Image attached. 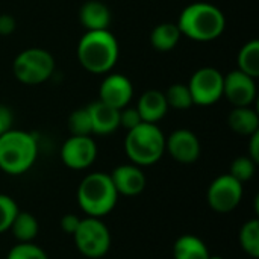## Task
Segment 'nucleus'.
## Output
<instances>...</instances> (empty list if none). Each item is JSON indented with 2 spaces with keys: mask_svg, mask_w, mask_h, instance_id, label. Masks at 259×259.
Wrapping results in <instances>:
<instances>
[{
  "mask_svg": "<svg viewBox=\"0 0 259 259\" xmlns=\"http://www.w3.org/2000/svg\"><path fill=\"white\" fill-rule=\"evenodd\" d=\"M77 61L93 74H108L117 64L120 47L115 35L106 30H87L77 42Z\"/></svg>",
  "mask_w": 259,
  "mask_h": 259,
  "instance_id": "f257e3e1",
  "label": "nucleus"
},
{
  "mask_svg": "<svg viewBox=\"0 0 259 259\" xmlns=\"http://www.w3.org/2000/svg\"><path fill=\"white\" fill-rule=\"evenodd\" d=\"M176 24L182 36L197 42H209L225 32L226 18L215 5L196 2L182 9Z\"/></svg>",
  "mask_w": 259,
  "mask_h": 259,
  "instance_id": "f03ea898",
  "label": "nucleus"
},
{
  "mask_svg": "<svg viewBox=\"0 0 259 259\" xmlns=\"http://www.w3.org/2000/svg\"><path fill=\"white\" fill-rule=\"evenodd\" d=\"M38 158V141L35 135L11 129L0 137V170L11 176L29 171Z\"/></svg>",
  "mask_w": 259,
  "mask_h": 259,
  "instance_id": "7ed1b4c3",
  "label": "nucleus"
},
{
  "mask_svg": "<svg viewBox=\"0 0 259 259\" xmlns=\"http://www.w3.org/2000/svg\"><path fill=\"white\" fill-rule=\"evenodd\" d=\"M118 197L111 176L102 171L85 176L77 188V203L87 217L103 219L114 211Z\"/></svg>",
  "mask_w": 259,
  "mask_h": 259,
  "instance_id": "20e7f679",
  "label": "nucleus"
},
{
  "mask_svg": "<svg viewBox=\"0 0 259 259\" xmlns=\"http://www.w3.org/2000/svg\"><path fill=\"white\" fill-rule=\"evenodd\" d=\"M124 152L129 161L138 167L156 164L165 153V135L152 123H140L127 131L124 138Z\"/></svg>",
  "mask_w": 259,
  "mask_h": 259,
  "instance_id": "39448f33",
  "label": "nucleus"
},
{
  "mask_svg": "<svg viewBox=\"0 0 259 259\" xmlns=\"http://www.w3.org/2000/svg\"><path fill=\"white\" fill-rule=\"evenodd\" d=\"M12 73L15 79L24 85L44 83L55 73V58L46 49H26L15 56L12 62Z\"/></svg>",
  "mask_w": 259,
  "mask_h": 259,
  "instance_id": "423d86ee",
  "label": "nucleus"
},
{
  "mask_svg": "<svg viewBox=\"0 0 259 259\" xmlns=\"http://www.w3.org/2000/svg\"><path fill=\"white\" fill-rule=\"evenodd\" d=\"M76 249L90 259L103 258L112 244V237L108 226L102 219L85 217L80 219V223L73 234Z\"/></svg>",
  "mask_w": 259,
  "mask_h": 259,
  "instance_id": "0eeeda50",
  "label": "nucleus"
},
{
  "mask_svg": "<svg viewBox=\"0 0 259 259\" xmlns=\"http://www.w3.org/2000/svg\"><path fill=\"white\" fill-rule=\"evenodd\" d=\"M193 105L211 106L223 97V73L214 67H202L193 73L187 83Z\"/></svg>",
  "mask_w": 259,
  "mask_h": 259,
  "instance_id": "6e6552de",
  "label": "nucleus"
},
{
  "mask_svg": "<svg viewBox=\"0 0 259 259\" xmlns=\"http://www.w3.org/2000/svg\"><path fill=\"white\" fill-rule=\"evenodd\" d=\"M243 200V184L229 173L217 176L206 191L209 208L219 214L232 212Z\"/></svg>",
  "mask_w": 259,
  "mask_h": 259,
  "instance_id": "1a4fd4ad",
  "label": "nucleus"
},
{
  "mask_svg": "<svg viewBox=\"0 0 259 259\" xmlns=\"http://www.w3.org/2000/svg\"><path fill=\"white\" fill-rule=\"evenodd\" d=\"M61 161L71 170H85L91 167L97 158V144L90 137L70 135L61 147Z\"/></svg>",
  "mask_w": 259,
  "mask_h": 259,
  "instance_id": "9d476101",
  "label": "nucleus"
},
{
  "mask_svg": "<svg viewBox=\"0 0 259 259\" xmlns=\"http://www.w3.org/2000/svg\"><path fill=\"white\" fill-rule=\"evenodd\" d=\"M165 152L179 164H194L202 153L200 140L188 129H176L165 137Z\"/></svg>",
  "mask_w": 259,
  "mask_h": 259,
  "instance_id": "9b49d317",
  "label": "nucleus"
},
{
  "mask_svg": "<svg viewBox=\"0 0 259 259\" xmlns=\"http://www.w3.org/2000/svg\"><path fill=\"white\" fill-rule=\"evenodd\" d=\"M223 97H226L234 108L250 106L256 99L255 79L238 68L229 71L223 76Z\"/></svg>",
  "mask_w": 259,
  "mask_h": 259,
  "instance_id": "f8f14e48",
  "label": "nucleus"
},
{
  "mask_svg": "<svg viewBox=\"0 0 259 259\" xmlns=\"http://www.w3.org/2000/svg\"><path fill=\"white\" fill-rule=\"evenodd\" d=\"M134 97V85L124 74L108 73L99 88V100L115 108H126Z\"/></svg>",
  "mask_w": 259,
  "mask_h": 259,
  "instance_id": "ddd939ff",
  "label": "nucleus"
},
{
  "mask_svg": "<svg viewBox=\"0 0 259 259\" xmlns=\"http://www.w3.org/2000/svg\"><path fill=\"white\" fill-rule=\"evenodd\" d=\"M109 176L118 196L135 197L144 191L146 184H147L143 168L132 162L115 167Z\"/></svg>",
  "mask_w": 259,
  "mask_h": 259,
  "instance_id": "4468645a",
  "label": "nucleus"
},
{
  "mask_svg": "<svg viewBox=\"0 0 259 259\" xmlns=\"http://www.w3.org/2000/svg\"><path fill=\"white\" fill-rule=\"evenodd\" d=\"M91 118V129L96 135H111L120 127L118 112L120 109H115L100 100L93 102L87 106Z\"/></svg>",
  "mask_w": 259,
  "mask_h": 259,
  "instance_id": "2eb2a0df",
  "label": "nucleus"
},
{
  "mask_svg": "<svg viewBox=\"0 0 259 259\" xmlns=\"http://www.w3.org/2000/svg\"><path fill=\"white\" fill-rule=\"evenodd\" d=\"M137 111L144 123L158 124L168 112L165 94L159 90H147L141 94Z\"/></svg>",
  "mask_w": 259,
  "mask_h": 259,
  "instance_id": "dca6fc26",
  "label": "nucleus"
},
{
  "mask_svg": "<svg viewBox=\"0 0 259 259\" xmlns=\"http://www.w3.org/2000/svg\"><path fill=\"white\" fill-rule=\"evenodd\" d=\"M111 20L109 8L100 0H88L79 9V21L87 30H106Z\"/></svg>",
  "mask_w": 259,
  "mask_h": 259,
  "instance_id": "f3484780",
  "label": "nucleus"
},
{
  "mask_svg": "<svg viewBox=\"0 0 259 259\" xmlns=\"http://www.w3.org/2000/svg\"><path fill=\"white\" fill-rule=\"evenodd\" d=\"M228 124L235 134H238L241 137H250L259 131L258 112L255 109H252L250 106L234 108L229 112Z\"/></svg>",
  "mask_w": 259,
  "mask_h": 259,
  "instance_id": "a211bd4d",
  "label": "nucleus"
},
{
  "mask_svg": "<svg viewBox=\"0 0 259 259\" xmlns=\"http://www.w3.org/2000/svg\"><path fill=\"white\" fill-rule=\"evenodd\" d=\"M175 259H208L209 250L206 244L193 234L181 235L173 244Z\"/></svg>",
  "mask_w": 259,
  "mask_h": 259,
  "instance_id": "6ab92c4d",
  "label": "nucleus"
},
{
  "mask_svg": "<svg viewBox=\"0 0 259 259\" xmlns=\"http://www.w3.org/2000/svg\"><path fill=\"white\" fill-rule=\"evenodd\" d=\"M182 33L176 23H161L153 27L150 33V44L158 52H171L181 41Z\"/></svg>",
  "mask_w": 259,
  "mask_h": 259,
  "instance_id": "aec40b11",
  "label": "nucleus"
},
{
  "mask_svg": "<svg viewBox=\"0 0 259 259\" xmlns=\"http://www.w3.org/2000/svg\"><path fill=\"white\" fill-rule=\"evenodd\" d=\"M9 231L18 243H33V240L38 237L39 225L35 215H32L30 212L18 211Z\"/></svg>",
  "mask_w": 259,
  "mask_h": 259,
  "instance_id": "412c9836",
  "label": "nucleus"
},
{
  "mask_svg": "<svg viewBox=\"0 0 259 259\" xmlns=\"http://www.w3.org/2000/svg\"><path fill=\"white\" fill-rule=\"evenodd\" d=\"M238 70L256 79L259 76V41L246 42L238 52Z\"/></svg>",
  "mask_w": 259,
  "mask_h": 259,
  "instance_id": "4be33fe9",
  "label": "nucleus"
},
{
  "mask_svg": "<svg viewBox=\"0 0 259 259\" xmlns=\"http://www.w3.org/2000/svg\"><path fill=\"white\" fill-rule=\"evenodd\" d=\"M240 246L250 258H259V220H247L240 229Z\"/></svg>",
  "mask_w": 259,
  "mask_h": 259,
  "instance_id": "5701e85b",
  "label": "nucleus"
},
{
  "mask_svg": "<svg viewBox=\"0 0 259 259\" xmlns=\"http://www.w3.org/2000/svg\"><path fill=\"white\" fill-rule=\"evenodd\" d=\"M164 94H165L168 108H173L178 111H185L193 106L191 93H190L187 83H173L168 87V90Z\"/></svg>",
  "mask_w": 259,
  "mask_h": 259,
  "instance_id": "b1692460",
  "label": "nucleus"
},
{
  "mask_svg": "<svg viewBox=\"0 0 259 259\" xmlns=\"http://www.w3.org/2000/svg\"><path fill=\"white\" fill-rule=\"evenodd\" d=\"M68 131L71 135H79V137H90L93 134L91 129V118L90 112L87 108L76 109L70 114L68 117Z\"/></svg>",
  "mask_w": 259,
  "mask_h": 259,
  "instance_id": "393cba45",
  "label": "nucleus"
},
{
  "mask_svg": "<svg viewBox=\"0 0 259 259\" xmlns=\"http://www.w3.org/2000/svg\"><path fill=\"white\" fill-rule=\"evenodd\" d=\"M256 162L253 159H250L249 156H238L237 159L232 161L231 168H229V175L234 176L238 182L244 184L253 179L255 173H256Z\"/></svg>",
  "mask_w": 259,
  "mask_h": 259,
  "instance_id": "a878e982",
  "label": "nucleus"
},
{
  "mask_svg": "<svg viewBox=\"0 0 259 259\" xmlns=\"http://www.w3.org/2000/svg\"><path fill=\"white\" fill-rule=\"evenodd\" d=\"M18 211H20L18 205L11 196L0 194V234H5L9 231Z\"/></svg>",
  "mask_w": 259,
  "mask_h": 259,
  "instance_id": "bb28decb",
  "label": "nucleus"
},
{
  "mask_svg": "<svg viewBox=\"0 0 259 259\" xmlns=\"http://www.w3.org/2000/svg\"><path fill=\"white\" fill-rule=\"evenodd\" d=\"M6 259H49V256L35 243H17L8 252Z\"/></svg>",
  "mask_w": 259,
  "mask_h": 259,
  "instance_id": "cd10ccee",
  "label": "nucleus"
},
{
  "mask_svg": "<svg viewBox=\"0 0 259 259\" xmlns=\"http://www.w3.org/2000/svg\"><path fill=\"white\" fill-rule=\"evenodd\" d=\"M118 120H120V127H124L126 131H131L134 127H137L140 123H143L137 108H131V106H126V108L120 109Z\"/></svg>",
  "mask_w": 259,
  "mask_h": 259,
  "instance_id": "c85d7f7f",
  "label": "nucleus"
},
{
  "mask_svg": "<svg viewBox=\"0 0 259 259\" xmlns=\"http://www.w3.org/2000/svg\"><path fill=\"white\" fill-rule=\"evenodd\" d=\"M79 223H80V217H77L76 214H65V215L61 219V223H59V225H61V229H62L65 234H68V235L73 237V234L76 232Z\"/></svg>",
  "mask_w": 259,
  "mask_h": 259,
  "instance_id": "c756f323",
  "label": "nucleus"
},
{
  "mask_svg": "<svg viewBox=\"0 0 259 259\" xmlns=\"http://www.w3.org/2000/svg\"><path fill=\"white\" fill-rule=\"evenodd\" d=\"M12 123H14L12 111L8 106L0 105V137L12 129Z\"/></svg>",
  "mask_w": 259,
  "mask_h": 259,
  "instance_id": "7c9ffc66",
  "label": "nucleus"
},
{
  "mask_svg": "<svg viewBox=\"0 0 259 259\" xmlns=\"http://www.w3.org/2000/svg\"><path fill=\"white\" fill-rule=\"evenodd\" d=\"M15 27H17V21L12 15H9V14L0 15V35L8 36V35L14 33Z\"/></svg>",
  "mask_w": 259,
  "mask_h": 259,
  "instance_id": "2f4dec72",
  "label": "nucleus"
},
{
  "mask_svg": "<svg viewBox=\"0 0 259 259\" xmlns=\"http://www.w3.org/2000/svg\"><path fill=\"white\" fill-rule=\"evenodd\" d=\"M250 140H249V158L250 159H253L256 164L259 162V131L258 132H255L253 135H250L249 137Z\"/></svg>",
  "mask_w": 259,
  "mask_h": 259,
  "instance_id": "473e14b6",
  "label": "nucleus"
},
{
  "mask_svg": "<svg viewBox=\"0 0 259 259\" xmlns=\"http://www.w3.org/2000/svg\"><path fill=\"white\" fill-rule=\"evenodd\" d=\"M208 259H225V258H222V256H212V255H209V258Z\"/></svg>",
  "mask_w": 259,
  "mask_h": 259,
  "instance_id": "72a5a7b5",
  "label": "nucleus"
}]
</instances>
